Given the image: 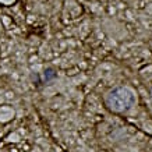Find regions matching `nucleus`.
<instances>
[{"instance_id":"obj_2","label":"nucleus","mask_w":152,"mask_h":152,"mask_svg":"<svg viewBox=\"0 0 152 152\" xmlns=\"http://www.w3.org/2000/svg\"><path fill=\"white\" fill-rule=\"evenodd\" d=\"M151 101H152V91H151Z\"/></svg>"},{"instance_id":"obj_1","label":"nucleus","mask_w":152,"mask_h":152,"mask_svg":"<svg viewBox=\"0 0 152 152\" xmlns=\"http://www.w3.org/2000/svg\"><path fill=\"white\" fill-rule=\"evenodd\" d=\"M105 101L110 110L121 113V112L129 110L134 106V103H135V94L130 88L117 87L107 92Z\"/></svg>"}]
</instances>
